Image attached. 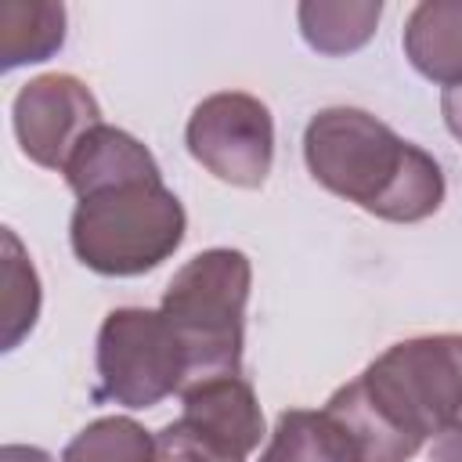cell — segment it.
<instances>
[{"label":"cell","mask_w":462,"mask_h":462,"mask_svg":"<svg viewBox=\"0 0 462 462\" xmlns=\"http://www.w3.org/2000/svg\"><path fill=\"white\" fill-rule=\"evenodd\" d=\"M249 282L253 267L238 249H206L170 278L159 310L188 350V383L238 372Z\"/></svg>","instance_id":"obj_3"},{"label":"cell","mask_w":462,"mask_h":462,"mask_svg":"<svg viewBox=\"0 0 462 462\" xmlns=\"http://www.w3.org/2000/svg\"><path fill=\"white\" fill-rule=\"evenodd\" d=\"M303 159L321 188L383 220L415 224L444 202L437 159L361 108L318 112L303 134Z\"/></svg>","instance_id":"obj_1"},{"label":"cell","mask_w":462,"mask_h":462,"mask_svg":"<svg viewBox=\"0 0 462 462\" xmlns=\"http://www.w3.org/2000/svg\"><path fill=\"white\" fill-rule=\"evenodd\" d=\"M61 173H65L69 188L76 191V199H87L94 191H105V188H116L126 180L162 177L152 152L137 137H130L126 130H116V126H105V123H97L94 130L83 134V141L76 144V152L69 155Z\"/></svg>","instance_id":"obj_9"},{"label":"cell","mask_w":462,"mask_h":462,"mask_svg":"<svg viewBox=\"0 0 462 462\" xmlns=\"http://www.w3.org/2000/svg\"><path fill=\"white\" fill-rule=\"evenodd\" d=\"M155 437H148L134 419H97L76 433L61 462H152Z\"/></svg>","instance_id":"obj_15"},{"label":"cell","mask_w":462,"mask_h":462,"mask_svg":"<svg viewBox=\"0 0 462 462\" xmlns=\"http://www.w3.org/2000/svg\"><path fill=\"white\" fill-rule=\"evenodd\" d=\"M65 40V7L43 0H4L0 4V65L14 69L25 61L51 58Z\"/></svg>","instance_id":"obj_13"},{"label":"cell","mask_w":462,"mask_h":462,"mask_svg":"<svg viewBox=\"0 0 462 462\" xmlns=\"http://www.w3.org/2000/svg\"><path fill=\"white\" fill-rule=\"evenodd\" d=\"M357 379L372 404L415 444L462 433V336L393 343Z\"/></svg>","instance_id":"obj_4"},{"label":"cell","mask_w":462,"mask_h":462,"mask_svg":"<svg viewBox=\"0 0 462 462\" xmlns=\"http://www.w3.org/2000/svg\"><path fill=\"white\" fill-rule=\"evenodd\" d=\"M325 411L343 426V433L350 437L357 462H408L422 444H415L408 433H401L365 393L361 379L339 386Z\"/></svg>","instance_id":"obj_11"},{"label":"cell","mask_w":462,"mask_h":462,"mask_svg":"<svg viewBox=\"0 0 462 462\" xmlns=\"http://www.w3.org/2000/svg\"><path fill=\"white\" fill-rule=\"evenodd\" d=\"M430 462H462V433H444L433 444Z\"/></svg>","instance_id":"obj_19"},{"label":"cell","mask_w":462,"mask_h":462,"mask_svg":"<svg viewBox=\"0 0 462 462\" xmlns=\"http://www.w3.org/2000/svg\"><path fill=\"white\" fill-rule=\"evenodd\" d=\"M260 462H357V451L325 408H289L278 415V426Z\"/></svg>","instance_id":"obj_12"},{"label":"cell","mask_w":462,"mask_h":462,"mask_svg":"<svg viewBox=\"0 0 462 462\" xmlns=\"http://www.w3.org/2000/svg\"><path fill=\"white\" fill-rule=\"evenodd\" d=\"M188 152L235 188H260L274 159V123L260 97L242 90L209 94L188 119Z\"/></svg>","instance_id":"obj_6"},{"label":"cell","mask_w":462,"mask_h":462,"mask_svg":"<svg viewBox=\"0 0 462 462\" xmlns=\"http://www.w3.org/2000/svg\"><path fill=\"white\" fill-rule=\"evenodd\" d=\"M379 0H307L296 11L303 40L321 54H350L365 47L379 25Z\"/></svg>","instance_id":"obj_14"},{"label":"cell","mask_w":462,"mask_h":462,"mask_svg":"<svg viewBox=\"0 0 462 462\" xmlns=\"http://www.w3.org/2000/svg\"><path fill=\"white\" fill-rule=\"evenodd\" d=\"M7 242V267H4V346L11 350L36 321L40 310V285H36V271L32 263L22 256V245L11 231H4Z\"/></svg>","instance_id":"obj_16"},{"label":"cell","mask_w":462,"mask_h":462,"mask_svg":"<svg viewBox=\"0 0 462 462\" xmlns=\"http://www.w3.org/2000/svg\"><path fill=\"white\" fill-rule=\"evenodd\" d=\"M101 123L94 94L65 72L29 79L14 97V134L22 152L47 170H65L87 130Z\"/></svg>","instance_id":"obj_7"},{"label":"cell","mask_w":462,"mask_h":462,"mask_svg":"<svg viewBox=\"0 0 462 462\" xmlns=\"http://www.w3.org/2000/svg\"><path fill=\"white\" fill-rule=\"evenodd\" d=\"M180 393H184V415L180 419L191 430H199L202 437H209L213 444H220L224 451L245 458L260 444L263 411L256 404L253 386L238 372L188 383Z\"/></svg>","instance_id":"obj_8"},{"label":"cell","mask_w":462,"mask_h":462,"mask_svg":"<svg viewBox=\"0 0 462 462\" xmlns=\"http://www.w3.org/2000/svg\"><path fill=\"white\" fill-rule=\"evenodd\" d=\"M101 393L126 408H152L191 379L188 350L162 310L119 307L97 332Z\"/></svg>","instance_id":"obj_5"},{"label":"cell","mask_w":462,"mask_h":462,"mask_svg":"<svg viewBox=\"0 0 462 462\" xmlns=\"http://www.w3.org/2000/svg\"><path fill=\"white\" fill-rule=\"evenodd\" d=\"M152 462H245V458L224 451L220 444H213L209 437L191 430L184 419H177V422H170L155 433Z\"/></svg>","instance_id":"obj_17"},{"label":"cell","mask_w":462,"mask_h":462,"mask_svg":"<svg viewBox=\"0 0 462 462\" xmlns=\"http://www.w3.org/2000/svg\"><path fill=\"white\" fill-rule=\"evenodd\" d=\"M440 112H444V123L448 130L462 141V83L455 87H444V97H440Z\"/></svg>","instance_id":"obj_18"},{"label":"cell","mask_w":462,"mask_h":462,"mask_svg":"<svg viewBox=\"0 0 462 462\" xmlns=\"http://www.w3.org/2000/svg\"><path fill=\"white\" fill-rule=\"evenodd\" d=\"M69 238L79 263L97 274H144L180 245L184 206L162 184V177L126 180L79 199Z\"/></svg>","instance_id":"obj_2"},{"label":"cell","mask_w":462,"mask_h":462,"mask_svg":"<svg viewBox=\"0 0 462 462\" xmlns=\"http://www.w3.org/2000/svg\"><path fill=\"white\" fill-rule=\"evenodd\" d=\"M408 61L433 83H462V0H422L404 25Z\"/></svg>","instance_id":"obj_10"},{"label":"cell","mask_w":462,"mask_h":462,"mask_svg":"<svg viewBox=\"0 0 462 462\" xmlns=\"http://www.w3.org/2000/svg\"><path fill=\"white\" fill-rule=\"evenodd\" d=\"M0 462H51V455H47V451H40V448L7 444V448L0 451Z\"/></svg>","instance_id":"obj_20"}]
</instances>
